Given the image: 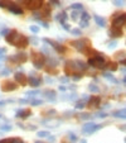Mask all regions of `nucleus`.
I'll return each mask as SVG.
<instances>
[{
    "label": "nucleus",
    "instance_id": "f257e3e1",
    "mask_svg": "<svg viewBox=\"0 0 126 143\" xmlns=\"http://www.w3.org/2000/svg\"><path fill=\"white\" fill-rule=\"evenodd\" d=\"M6 42L14 47L18 48H25L29 44V38L25 36L18 33L17 31H9V33L6 34Z\"/></svg>",
    "mask_w": 126,
    "mask_h": 143
},
{
    "label": "nucleus",
    "instance_id": "f03ea898",
    "mask_svg": "<svg viewBox=\"0 0 126 143\" xmlns=\"http://www.w3.org/2000/svg\"><path fill=\"white\" fill-rule=\"evenodd\" d=\"M106 63L107 62H106L105 57L101 56V55H98V53L92 56V57H90V60H88V65H91L94 69H105Z\"/></svg>",
    "mask_w": 126,
    "mask_h": 143
},
{
    "label": "nucleus",
    "instance_id": "7ed1b4c3",
    "mask_svg": "<svg viewBox=\"0 0 126 143\" xmlns=\"http://www.w3.org/2000/svg\"><path fill=\"white\" fill-rule=\"evenodd\" d=\"M30 58H32V62H33L34 67H35V69H38V70H40V69L43 67L44 62H45V58H44V56H43L40 52L32 51Z\"/></svg>",
    "mask_w": 126,
    "mask_h": 143
},
{
    "label": "nucleus",
    "instance_id": "20e7f679",
    "mask_svg": "<svg viewBox=\"0 0 126 143\" xmlns=\"http://www.w3.org/2000/svg\"><path fill=\"white\" fill-rule=\"evenodd\" d=\"M101 128H102L101 124H96L93 122H90V123H86V124L83 125L82 132H83V134H93L94 132L100 131Z\"/></svg>",
    "mask_w": 126,
    "mask_h": 143
},
{
    "label": "nucleus",
    "instance_id": "39448f33",
    "mask_svg": "<svg viewBox=\"0 0 126 143\" xmlns=\"http://www.w3.org/2000/svg\"><path fill=\"white\" fill-rule=\"evenodd\" d=\"M125 19H126L125 13L120 14L119 17H116V18L112 20V27H111V28H115V29H122L124 25H125Z\"/></svg>",
    "mask_w": 126,
    "mask_h": 143
},
{
    "label": "nucleus",
    "instance_id": "423d86ee",
    "mask_svg": "<svg viewBox=\"0 0 126 143\" xmlns=\"http://www.w3.org/2000/svg\"><path fill=\"white\" fill-rule=\"evenodd\" d=\"M88 39H83V41H72L71 42V44L77 49V51H80V52H83L85 53V51L88 48L87 46H88Z\"/></svg>",
    "mask_w": 126,
    "mask_h": 143
},
{
    "label": "nucleus",
    "instance_id": "0eeeda50",
    "mask_svg": "<svg viewBox=\"0 0 126 143\" xmlns=\"http://www.w3.org/2000/svg\"><path fill=\"white\" fill-rule=\"evenodd\" d=\"M43 41L45 42V43H48L49 46H52L58 53H66V48L63 47L62 44H59V43H57V42H54V41H52V39H48V38H43Z\"/></svg>",
    "mask_w": 126,
    "mask_h": 143
},
{
    "label": "nucleus",
    "instance_id": "6e6552de",
    "mask_svg": "<svg viewBox=\"0 0 126 143\" xmlns=\"http://www.w3.org/2000/svg\"><path fill=\"white\" fill-rule=\"evenodd\" d=\"M9 60L13 61V62H15V63H23V62H25V61L28 60V55H27L25 52H19V53H17L15 56L10 57Z\"/></svg>",
    "mask_w": 126,
    "mask_h": 143
},
{
    "label": "nucleus",
    "instance_id": "1a4fd4ad",
    "mask_svg": "<svg viewBox=\"0 0 126 143\" xmlns=\"http://www.w3.org/2000/svg\"><path fill=\"white\" fill-rule=\"evenodd\" d=\"M18 89V85L13 81H4L1 84V90L3 91H13V90H17Z\"/></svg>",
    "mask_w": 126,
    "mask_h": 143
},
{
    "label": "nucleus",
    "instance_id": "9d476101",
    "mask_svg": "<svg viewBox=\"0 0 126 143\" xmlns=\"http://www.w3.org/2000/svg\"><path fill=\"white\" fill-rule=\"evenodd\" d=\"M90 19H91L90 14L86 13V11H83V13L81 14V19H80V28H87L88 24H90V23H88Z\"/></svg>",
    "mask_w": 126,
    "mask_h": 143
},
{
    "label": "nucleus",
    "instance_id": "9b49d317",
    "mask_svg": "<svg viewBox=\"0 0 126 143\" xmlns=\"http://www.w3.org/2000/svg\"><path fill=\"white\" fill-rule=\"evenodd\" d=\"M35 17H38L40 19H49L51 18V8H49V5H45L44 9H42L38 14H35Z\"/></svg>",
    "mask_w": 126,
    "mask_h": 143
},
{
    "label": "nucleus",
    "instance_id": "f8f14e48",
    "mask_svg": "<svg viewBox=\"0 0 126 143\" xmlns=\"http://www.w3.org/2000/svg\"><path fill=\"white\" fill-rule=\"evenodd\" d=\"M100 104H101V98L100 96H91L90 99H88V107L94 109V108H98L100 107Z\"/></svg>",
    "mask_w": 126,
    "mask_h": 143
},
{
    "label": "nucleus",
    "instance_id": "ddd939ff",
    "mask_svg": "<svg viewBox=\"0 0 126 143\" xmlns=\"http://www.w3.org/2000/svg\"><path fill=\"white\" fill-rule=\"evenodd\" d=\"M28 84L30 85L32 87H38L42 84V77H35L34 75H32L28 79Z\"/></svg>",
    "mask_w": 126,
    "mask_h": 143
},
{
    "label": "nucleus",
    "instance_id": "4468645a",
    "mask_svg": "<svg viewBox=\"0 0 126 143\" xmlns=\"http://www.w3.org/2000/svg\"><path fill=\"white\" fill-rule=\"evenodd\" d=\"M14 77H15V80H17L22 86H24V85H27V84H28V79L25 77V75H24L23 72H17Z\"/></svg>",
    "mask_w": 126,
    "mask_h": 143
},
{
    "label": "nucleus",
    "instance_id": "2eb2a0df",
    "mask_svg": "<svg viewBox=\"0 0 126 143\" xmlns=\"http://www.w3.org/2000/svg\"><path fill=\"white\" fill-rule=\"evenodd\" d=\"M30 115H32L30 109H20V110H18L17 114H15L17 118H22V119H25V118H28V116H30Z\"/></svg>",
    "mask_w": 126,
    "mask_h": 143
},
{
    "label": "nucleus",
    "instance_id": "dca6fc26",
    "mask_svg": "<svg viewBox=\"0 0 126 143\" xmlns=\"http://www.w3.org/2000/svg\"><path fill=\"white\" fill-rule=\"evenodd\" d=\"M42 5H43V0H30V3L27 5V8L30 9V10H37Z\"/></svg>",
    "mask_w": 126,
    "mask_h": 143
},
{
    "label": "nucleus",
    "instance_id": "f3484780",
    "mask_svg": "<svg viewBox=\"0 0 126 143\" xmlns=\"http://www.w3.org/2000/svg\"><path fill=\"white\" fill-rule=\"evenodd\" d=\"M9 9V11H11L13 14H18V15H22L24 11H23V9L19 6V5H17L15 3H11V5L8 8Z\"/></svg>",
    "mask_w": 126,
    "mask_h": 143
},
{
    "label": "nucleus",
    "instance_id": "a211bd4d",
    "mask_svg": "<svg viewBox=\"0 0 126 143\" xmlns=\"http://www.w3.org/2000/svg\"><path fill=\"white\" fill-rule=\"evenodd\" d=\"M108 34H110V37H112V38H119V37H121L122 34H124V32H122V29H115V28H111L110 32H108Z\"/></svg>",
    "mask_w": 126,
    "mask_h": 143
},
{
    "label": "nucleus",
    "instance_id": "6ab92c4d",
    "mask_svg": "<svg viewBox=\"0 0 126 143\" xmlns=\"http://www.w3.org/2000/svg\"><path fill=\"white\" fill-rule=\"evenodd\" d=\"M93 19L96 20L97 25H100V27H102V28L106 25V20H105V18H103V17H100V15L94 14V15H93Z\"/></svg>",
    "mask_w": 126,
    "mask_h": 143
},
{
    "label": "nucleus",
    "instance_id": "aec40b11",
    "mask_svg": "<svg viewBox=\"0 0 126 143\" xmlns=\"http://www.w3.org/2000/svg\"><path fill=\"white\" fill-rule=\"evenodd\" d=\"M73 65H74L77 71L78 70H86V67H87V65L85 62H82V61H73Z\"/></svg>",
    "mask_w": 126,
    "mask_h": 143
},
{
    "label": "nucleus",
    "instance_id": "412c9836",
    "mask_svg": "<svg viewBox=\"0 0 126 143\" xmlns=\"http://www.w3.org/2000/svg\"><path fill=\"white\" fill-rule=\"evenodd\" d=\"M44 96H45L49 101H56V91H53V90L45 91V93H44Z\"/></svg>",
    "mask_w": 126,
    "mask_h": 143
},
{
    "label": "nucleus",
    "instance_id": "4be33fe9",
    "mask_svg": "<svg viewBox=\"0 0 126 143\" xmlns=\"http://www.w3.org/2000/svg\"><path fill=\"white\" fill-rule=\"evenodd\" d=\"M67 18H68V17H67V13H66V11H62V13H59V14H58V15L56 17V19H57V20H58V22H59L61 24H64V23H66Z\"/></svg>",
    "mask_w": 126,
    "mask_h": 143
},
{
    "label": "nucleus",
    "instance_id": "5701e85b",
    "mask_svg": "<svg viewBox=\"0 0 126 143\" xmlns=\"http://www.w3.org/2000/svg\"><path fill=\"white\" fill-rule=\"evenodd\" d=\"M103 77H105L106 80H108L111 84H117V80H116V77H115L114 75L108 73V72H103Z\"/></svg>",
    "mask_w": 126,
    "mask_h": 143
},
{
    "label": "nucleus",
    "instance_id": "b1692460",
    "mask_svg": "<svg viewBox=\"0 0 126 143\" xmlns=\"http://www.w3.org/2000/svg\"><path fill=\"white\" fill-rule=\"evenodd\" d=\"M112 115H114V116H116V118H121V119H125V116H126L125 109H122V110H119V111H115V113H112Z\"/></svg>",
    "mask_w": 126,
    "mask_h": 143
},
{
    "label": "nucleus",
    "instance_id": "393cba45",
    "mask_svg": "<svg viewBox=\"0 0 126 143\" xmlns=\"http://www.w3.org/2000/svg\"><path fill=\"white\" fill-rule=\"evenodd\" d=\"M105 69H108L111 71H116L117 70V63L116 62H108V63H106V67Z\"/></svg>",
    "mask_w": 126,
    "mask_h": 143
},
{
    "label": "nucleus",
    "instance_id": "a878e982",
    "mask_svg": "<svg viewBox=\"0 0 126 143\" xmlns=\"http://www.w3.org/2000/svg\"><path fill=\"white\" fill-rule=\"evenodd\" d=\"M29 104L30 105H34V107L42 105L43 104V100H39V99H29Z\"/></svg>",
    "mask_w": 126,
    "mask_h": 143
},
{
    "label": "nucleus",
    "instance_id": "bb28decb",
    "mask_svg": "<svg viewBox=\"0 0 126 143\" xmlns=\"http://www.w3.org/2000/svg\"><path fill=\"white\" fill-rule=\"evenodd\" d=\"M71 9H74V10H82L83 9V5L82 4H80V3H74V4H72L71 5Z\"/></svg>",
    "mask_w": 126,
    "mask_h": 143
},
{
    "label": "nucleus",
    "instance_id": "cd10ccee",
    "mask_svg": "<svg viewBox=\"0 0 126 143\" xmlns=\"http://www.w3.org/2000/svg\"><path fill=\"white\" fill-rule=\"evenodd\" d=\"M71 33H72L73 36H82L81 28H73V29H71Z\"/></svg>",
    "mask_w": 126,
    "mask_h": 143
},
{
    "label": "nucleus",
    "instance_id": "c85d7f7f",
    "mask_svg": "<svg viewBox=\"0 0 126 143\" xmlns=\"http://www.w3.org/2000/svg\"><path fill=\"white\" fill-rule=\"evenodd\" d=\"M37 134H38L39 138H44V137H49V136H51L49 132H47V131H40V132H38Z\"/></svg>",
    "mask_w": 126,
    "mask_h": 143
},
{
    "label": "nucleus",
    "instance_id": "c756f323",
    "mask_svg": "<svg viewBox=\"0 0 126 143\" xmlns=\"http://www.w3.org/2000/svg\"><path fill=\"white\" fill-rule=\"evenodd\" d=\"M88 89H90L91 93H98V91H100L98 86H96V85H93V84H90V85H88Z\"/></svg>",
    "mask_w": 126,
    "mask_h": 143
},
{
    "label": "nucleus",
    "instance_id": "7c9ffc66",
    "mask_svg": "<svg viewBox=\"0 0 126 143\" xmlns=\"http://www.w3.org/2000/svg\"><path fill=\"white\" fill-rule=\"evenodd\" d=\"M38 94H39V91H38V90H33V91H28V93H27V96H28V98H30V99H33V98H34V96H37Z\"/></svg>",
    "mask_w": 126,
    "mask_h": 143
},
{
    "label": "nucleus",
    "instance_id": "2f4dec72",
    "mask_svg": "<svg viewBox=\"0 0 126 143\" xmlns=\"http://www.w3.org/2000/svg\"><path fill=\"white\" fill-rule=\"evenodd\" d=\"M80 15H81V11H72V14H71V17H72L73 20H78Z\"/></svg>",
    "mask_w": 126,
    "mask_h": 143
},
{
    "label": "nucleus",
    "instance_id": "473e14b6",
    "mask_svg": "<svg viewBox=\"0 0 126 143\" xmlns=\"http://www.w3.org/2000/svg\"><path fill=\"white\" fill-rule=\"evenodd\" d=\"M112 4L116 5V6H124L125 1L124 0H112Z\"/></svg>",
    "mask_w": 126,
    "mask_h": 143
},
{
    "label": "nucleus",
    "instance_id": "72a5a7b5",
    "mask_svg": "<svg viewBox=\"0 0 126 143\" xmlns=\"http://www.w3.org/2000/svg\"><path fill=\"white\" fill-rule=\"evenodd\" d=\"M86 107V104H85V101H77V104H76V109H83V108Z\"/></svg>",
    "mask_w": 126,
    "mask_h": 143
},
{
    "label": "nucleus",
    "instance_id": "f704fd0d",
    "mask_svg": "<svg viewBox=\"0 0 126 143\" xmlns=\"http://www.w3.org/2000/svg\"><path fill=\"white\" fill-rule=\"evenodd\" d=\"M30 32L34 33V34H37V33L39 32V27H37V25H30Z\"/></svg>",
    "mask_w": 126,
    "mask_h": 143
},
{
    "label": "nucleus",
    "instance_id": "c9c22d12",
    "mask_svg": "<svg viewBox=\"0 0 126 143\" xmlns=\"http://www.w3.org/2000/svg\"><path fill=\"white\" fill-rule=\"evenodd\" d=\"M10 141H11V143H24L22 138H18V137H15V138H10Z\"/></svg>",
    "mask_w": 126,
    "mask_h": 143
},
{
    "label": "nucleus",
    "instance_id": "e433bc0d",
    "mask_svg": "<svg viewBox=\"0 0 126 143\" xmlns=\"http://www.w3.org/2000/svg\"><path fill=\"white\" fill-rule=\"evenodd\" d=\"M9 73H10V70L9 69H4V70H1V72H0V76H6Z\"/></svg>",
    "mask_w": 126,
    "mask_h": 143
},
{
    "label": "nucleus",
    "instance_id": "4c0bfd02",
    "mask_svg": "<svg viewBox=\"0 0 126 143\" xmlns=\"http://www.w3.org/2000/svg\"><path fill=\"white\" fill-rule=\"evenodd\" d=\"M81 119H91V113H87V114H81Z\"/></svg>",
    "mask_w": 126,
    "mask_h": 143
},
{
    "label": "nucleus",
    "instance_id": "58836bf2",
    "mask_svg": "<svg viewBox=\"0 0 126 143\" xmlns=\"http://www.w3.org/2000/svg\"><path fill=\"white\" fill-rule=\"evenodd\" d=\"M81 77H82V75L80 73V75H72V79L74 80V81H78V80H81Z\"/></svg>",
    "mask_w": 126,
    "mask_h": 143
},
{
    "label": "nucleus",
    "instance_id": "ea45409f",
    "mask_svg": "<svg viewBox=\"0 0 126 143\" xmlns=\"http://www.w3.org/2000/svg\"><path fill=\"white\" fill-rule=\"evenodd\" d=\"M0 129H1V131H10V129H11V125H1Z\"/></svg>",
    "mask_w": 126,
    "mask_h": 143
},
{
    "label": "nucleus",
    "instance_id": "a19ab883",
    "mask_svg": "<svg viewBox=\"0 0 126 143\" xmlns=\"http://www.w3.org/2000/svg\"><path fill=\"white\" fill-rule=\"evenodd\" d=\"M107 115H108L107 113H98V114H97L96 116H97V118H106Z\"/></svg>",
    "mask_w": 126,
    "mask_h": 143
},
{
    "label": "nucleus",
    "instance_id": "79ce46f5",
    "mask_svg": "<svg viewBox=\"0 0 126 143\" xmlns=\"http://www.w3.org/2000/svg\"><path fill=\"white\" fill-rule=\"evenodd\" d=\"M117 46V42H115V41H112V43H108V48H115Z\"/></svg>",
    "mask_w": 126,
    "mask_h": 143
},
{
    "label": "nucleus",
    "instance_id": "37998d69",
    "mask_svg": "<svg viewBox=\"0 0 126 143\" xmlns=\"http://www.w3.org/2000/svg\"><path fill=\"white\" fill-rule=\"evenodd\" d=\"M68 137H69V139H71V141H76V139H77L76 134H73V133H69V134H68Z\"/></svg>",
    "mask_w": 126,
    "mask_h": 143
},
{
    "label": "nucleus",
    "instance_id": "c03bdc74",
    "mask_svg": "<svg viewBox=\"0 0 126 143\" xmlns=\"http://www.w3.org/2000/svg\"><path fill=\"white\" fill-rule=\"evenodd\" d=\"M0 143H11V141H10V138H5V139H1Z\"/></svg>",
    "mask_w": 126,
    "mask_h": 143
},
{
    "label": "nucleus",
    "instance_id": "a18cd8bd",
    "mask_svg": "<svg viewBox=\"0 0 126 143\" xmlns=\"http://www.w3.org/2000/svg\"><path fill=\"white\" fill-rule=\"evenodd\" d=\"M8 33H9V31H8V29H3V31L0 32V34H1V36H6Z\"/></svg>",
    "mask_w": 126,
    "mask_h": 143
},
{
    "label": "nucleus",
    "instance_id": "49530a36",
    "mask_svg": "<svg viewBox=\"0 0 126 143\" xmlns=\"http://www.w3.org/2000/svg\"><path fill=\"white\" fill-rule=\"evenodd\" d=\"M29 41H30L33 44H38V39H37V38H30Z\"/></svg>",
    "mask_w": 126,
    "mask_h": 143
},
{
    "label": "nucleus",
    "instance_id": "de8ad7c7",
    "mask_svg": "<svg viewBox=\"0 0 126 143\" xmlns=\"http://www.w3.org/2000/svg\"><path fill=\"white\" fill-rule=\"evenodd\" d=\"M59 80H61L62 82H64V84H67V82H68V77H61Z\"/></svg>",
    "mask_w": 126,
    "mask_h": 143
},
{
    "label": "nucleus",
    "instance_id": "09e8293b",
    "mask_svg": "<svg viewBox=\"0 0 126 143\" xmlns=\"http://www.w3.org/2000/svg\"><path fill=\"white\" fill-rule=\"evenodd\" d=\"M51 3L52 4H54V5H59L61 3H59V0H51Z\"/></svg>",
    "mask_w": 126,
    "mask_h": 143
},
{
    "label": "nucleus",
    "instance_id": "8fccbe9b",
    "mask_svg": "<svg viewBox=\"0 0 126 143\" xmlns=\"http://www.w3.org/2000/svg\"><path fill=\"white\" fill-rule=\"evenodd\" d=\"M62 25H63V28H64V29H67V31H71V27H69L68 24H66V23H64V24H62Z\"/></svg>",
    "mask_w": 126,
    "mask_h": 143
},
{
    "label": "nucleus",
    "instance_id": "3c124183",
    "mask_svg": "<svg viewBox=\"0 0 126 143\" xmlns=\"http://www.w3.org/2000/svg\"><path fill=\"white\" fill-rule=\"evenodd\" d=\"M45 81H47L48 84H52V82H53V80H52L51 77H45Z\"/></svg>",
    "mask_w": 126,
    "mask_h": 143
},
{
    "label": "nucleus",
    "instance_id": "603ef678",
    "mask_svg": "<svg viewBox=\"0 0 126 143\" xmlns=\"http://www.w3.org/2000/svg\"><path fill=\"white\" fill-rule=\"evenodd\" d=\"M5 52H6V49H5V48H0V56H3Z\"/></svg>",
    "mask_w": 126,
    "mask_h": 143
},
{
    "label": "nucleus",
    "instance_id": "864d4df0",
    "mask_svg": "<svg viewBox=\"0 0 126 143\" xmlns=\"http://www.w3.org/2000/svg\"><path fill=\"white\" fill-rule=\"evenodd\" d=\"M59 90H61V91H66L67 89H66V86H59Z\"/></svg>",
    "mask_w": 126,
    "mask_h": 143
},
{
    "label": "nucleus",
    "instance_id": "5fc2aeb1",
    "mask_svg": "<svg viewBox=\"0 0 126 143\" xmlns=\"http://www.w3.org/2000/svg\"><path fill=\"white\" fill-rule=\"evenodd\" d=\"M40 24H42L44 28H48V24H47V23H43V22H40Z\"/></svg>",
    "mask_w": 126,
    "mask_h": 143
},
{
    "label": "nucleus",
    "instance_id": "6e6d98bb",
    "mask_svg": "<svg viewBox=\"0 0 126 143\" xmlns=\"http://www.w3.org/2000/svg\"><path fill=\"white\" fill-rule=\"evenodd\" d=\"M48 139H49L51 142H54V139H56V138H54V137H51V136H49V137H48Z\"/></svg>",
    "mask_w": 126,
    "mask_h": 143
},
{
    "label": "nucleus",
    "instance_id": "4d7b16f0",
    "mask_svg": "<svg viewBox=\"0 0 126 143\" xmlns=\"http://www.w3.org/2000/svg\"><path fill=\"white\" fill-rule=\"evenodd\" d=\"M81 143H87V141L86 139H81Z\"/></svg>",
    "mask_w": 126,
    "mask_h": 143
},
{
    "label": "nucleus",
    "instance_id": "13d9d810",
    "mask_svg": "<svg viewBox=\"0 0 126 143\" xmlns=\"http://www.w3.org/2000/svg\"><path fill=\"white\" fill-rule=\"evenodd\" d=\"M4 104H5V101H0V107H3Z\"/></svg>",
    "mask_w": 126,
    "mask_h": 143
},
{
    "label": "nucleus",
    "instance_id": "bf43d9fd",
    "mask_svg": "<svg viewBox=\"0 0 126 143\" xmlns=\"http://www.w3.org/2000/svg\"><path fill=\"white\" fill-rule=\"evenodd\" d=\"M35 143H44V142H42V141H37Z\"/></svg>",
    "mask_w": 126,
    "mask_h": 143
},
{
    "label": "nucleus",
    "instance_id": "052dcab7",
    "mask_svg": "<svg viewBox=\"0 0 126 143\" xmlns=\"http://www.w3.org/2000/svg\"><path fill=\"white\" fill-rule=\"evenodd\" d=\"M0 118H1V115H0Z\"/></svg>",
    "mask_w": 126,
    "mask_h": 143
}]
</instances>
